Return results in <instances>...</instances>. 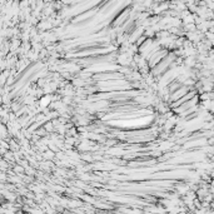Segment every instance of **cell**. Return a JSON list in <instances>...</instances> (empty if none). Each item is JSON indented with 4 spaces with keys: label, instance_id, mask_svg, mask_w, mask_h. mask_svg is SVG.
Returning <instances> with one entry per match:
<instances>
[{
    "label": "cell",
    "instance_id": "1",
    "mask_svg": "<svg viewBox=\"0 0 214 214\" xmlns=\"http://www.w3.org/2000/svg\"><path fill=\"white\" fill-rule=\"evenodd\" d=\"M20 148H21L20 144H18L15 140H10V142H9V149L11 151H14V150L18 151V150H20Z\"/></svg>",
    "mask_w": 214,
    "mask_h": 214
},
{
    "label": "cell",
    "instance_id": "2",
    "mask_svg": "<svg viewBox=\"0 0 214 214\" xmlns=\"http://www.w3.org/2000/svg\"><path fill=\"white\" fill-rule=\"evenodd\" d=\"M44 130H45V132H48V133L54 132V125H53L51 121H49V123L44 124Z\"/></svg>",
    "mask_w": 214,
    "mask_h": 214
}]
</instances>
